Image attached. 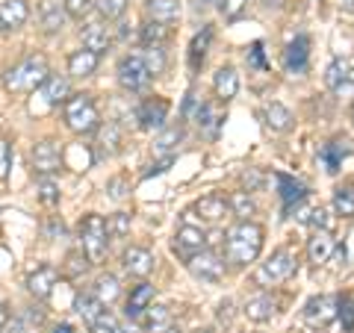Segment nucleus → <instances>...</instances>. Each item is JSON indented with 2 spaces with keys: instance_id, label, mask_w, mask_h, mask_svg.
Wrapping results in <instances>:
<instances>
[{
  "instance_id": "f257e3e1",
  "label": "nucleus",
  "mask_w": 354,
  "mask_h": 333,
  "mask_svg": "<svg viewBox=\"0 0 354 333\" xmlns=\"http://www.w3.org/2000/svg\"><path fill=\"white\" fill-rule=\"evenodd\" d=\"M266 242V230L257 221H236L225 236V260L236 269H245L248 263H257Z\"/></svg>"
},
{
  "instance_id": "f03ea898",
  "label": "nucleus",
  "mask_w": 354,
  "mask_h": 333,
  "mask_svg": "<svg viewBox=\"0 0 354 333\" xmlns=\"http://www.w3.org/2000/svg\"><path fill=\"white\" fill-rule=\"evenodd\" d=\"M48 77H50L48 57L30 53V57H24L18 65H12V68L3 74V86H6V92H12V95H32L44 86Z\"/></svg>"
},
{
  "instance_id": "7ed1b4c3",
  "label": "nucleus",
  "mask_w": 354,
  "mask_h": 333,
  "mask_svg": "<svg viewBox=\"0 0 354 333\" xmlns=\"http://www.w3.org/2000/svg\"><path fill=\"white\" fill-rule=\"evenodd\" d=\"M62 118H65V127L77 136H92V133L101 127V113L92 101V95H71L68 101L62 104Z\"/></svg>"
},
{
  "instance_id": "20e7f679",
  "label": "nucleus",
  "mask_w": 354,
  "mask_h": 333,
  "mask_svg": "<svg viewBox=\"0 0 354 333\" xmlns=\"http://www.w3.org/2000/svg\"><path fill=\"white\" fill-rule=\"evenodd\" d=\"M298 269V257L290 248H278L266 263H260V269L254 272V283L263 286V289H272V286H281L283 280H290Z\"/></svg>"
},
{
  "instance_id": "39448f33",
  "label": "nucleus",
  "mask_w": 354,
  "mask_h": 333,
  "mask_svg": "<svg viewBox=\"0 0 354 333\" xmlns=\"http://www.w3.org/2000/svg\"><path fill=\"white\" fill-rule=\"evenodd\" d=\"M80 248L86 254L88 263H101L106 257V248H109V227H106V218L97 216V213H88L80 221Z\"/></svg>"
},
{
  "instance_id": "423d86ee",
  "label": "nucleus",
  "mask_w": 354,
  "mask_h": 333,
  "mask_svg": "<svg viewBox=\"0 0 354 333\" xmlns=\"http://www.w3.org/2000/svg\"><path fill=\"white\" fill-rule=\"evenodd\" d=\"M337 313H339V295H313V298H310V301L304 304L301 318H304L307 327L322 330V327H328V325H334Z\"/></svg>"
},
{
  "instance_id": "0eeeda50",
  "label": "nucleus",
  "mask_w": 354,
  "mask_h": 333,
  "mask_svg": "<svg viewBox=\"0 0 354 333\" xmlns=\"http://www.w3.org/2000/svg\"><path fill=\"white\" fill-rule=\"evenodd\" d=\"M118 83L130 95L145 92V88L151 86V74L145 68V62H142V57H136V53L121 57V62H118Z\"/></svg>"
},
{
  "instance_id": "6e6552de",
  "label": "nucleus",
  "mask_w": 354,
  "mask_h": 333,
  "mask_svg": "<svg viewBox=\"0 0 354 333\" xmlns=\"http://www.w3.org/2000/svg\"><path fill=\"white\" fill-rule=\"evenodd\" d=\"M30 165H32V171H36L39 177H53L62 169V151H59V145L53 139L36 142V148H32V153H30Z\"/></svg>"
},
{
  "instance_id": "1a4fd4ad",
  "label": "nucleus",
  "mask_w": 354,
  "mask_h": 333,
  "mask_svg": "<svg viewBox=\"0 0 354 333\" xmlns=\"http://www.w3.org/2000/svg\"><path fill=\"white\" fill-rule=\"evenodd\" d=\"M186 269H189V274L195 280L218 283L221 277H225V260H221L216 251H201V254H195V257L186 260Z\"/></svg>"
},
{
  "instance_id": "9d476101",
  "label": "nucleus",
  "mask_w": 354,
  "mask_h": 333,
  "mask_svg": "<svg viewBox=\"0 0 354 333\" xmlns=\"http://www.w3.org/2000/svg\"><path fill=\"white\" fill-rule=\"evenodd\" d=\"M169 109L171 104L165 97H145L139 106H136V121L142 130H162L165 127V118H169Z\"/></svg>"
},
{
  "instance_id": "9b49d317",
  "label": "nucleus",
  "mask_w": 354,
  "mask_h": 333,
  "mask_svg": "<svg viewBox=\"0 0 354 333\" xmlns=\"http://www.w3.org/2000/svg\"><path fill=\"white\" fill-rule=\"evenodd\" d=\"M174 251L180 254L183 260L195 257V254L207 251V233L201 225H183L180 230L174 233Z\"/></svg>"
},
{
  "instance_id": "f8f14e48",
  "label": "nucleus",
  "mask_w": 354,
  "mask_h": 333,
  "mask_svg": "<svg viewBox=\"0 0 354 333\" xmlns=\"http://www.w3.org/2000/svg\"><path fill=\"white\" fill-rule=\"evenodd\" d=\"M334 251H337V239L330 230H313V236L307 239V260L313 269L328 265L330 257H334Z\"/></svg>"
},
{
  "instance_id": "ddd939ff",
  "label": "nucleus",
  "mask_w": 354,
  "mask_h": 333,
  "mask_svg": "<svg viewBox=\"0 0 354 333\" xmlns=\"http://www.w3.org/2000/svg\"><path fill=\"white\" fill-rule=\"evenodd\" d=\"M195 213L201 221H207V225H218V221H225L230 216V207H227V198L225 195H204L195 201Z\"/></svg>"
},
{
  "instance_id": "4468645a",
  "label": "nucleus",
  "mask_w": 354,
  "mask_h": 333,
  "mask_svg": "<svg viewBox=\"0 0 354 333\" xmlns=\"http://www.w3.org/2000/svg\"><path fill=\"white\" fill-rule=\"evenodd\" d=\"M30 21V3L27 0H0V30H21Z\"/></svg>"
},
{
  "instance_id": "2eb2a0df",
  "label": "nucleus",
  "mask_w": 354,
  "mask_h": 333,
  "mask_svg": "<svg viewBox=\"0 0 354 333\" xmlns=\"http://www.w3.org/2000/svg\"><path fill=\"white\" fill-rule=\"evenodd\" d=\"M307 62H310V39L304 36H295L283 50V68L290 74H301L307 71Z\"/></svg>"
},
{
  "instance_id": "dca6fc26",
  "label": "nucleus",
  "mask_w": 354,
  "mask_h": 333,
  "mask_svg": "<svg viewBox=\"0 0 354 333\" xmlns=\"http://www.w3.org/2000/svg\"><path fill=\"white\" fill-rule=\"evenodd\" d=\"M121 263H124V272L133 277H148L153 272V254L142 245H130L124 254H121Z\"/></svg>"
},
{
  "instance_id": "f3484780",
  "label": "nucleus",
  "mask_w": 354,
  "mask_h": 333,
  "mask_svg": "<svg viewBox=\"0 0 354 333\" xmlns=\"http://www.w3.org/2000/svg\"><path fill=\"white\" fill-rule=\"evenodd\" d=\"M142 333H171L174 325V316H171V307L165 304H151L145 313H142Z\"/></svg>"
},
{
  "instance_id": "a211bd4d",
  "label": "nucleus",
  "mask_w": 354,
  "mask_h": 333,
  "mask_svg": "<svg viewBox=\"0 0 354 333\" xmlns=\"http://www.w3.org/2000/svg\"><path fill=\"white\" fill-rule=\"evenodd\" d=\"M57 269L53 265H39L36 272H32L30 277H27V289H30V295L32 298H39V301H44V298H50V292H53V286H57Z\"/></svg>"
},
{
  "instance_id": "6ab92c4d",
  "label": "nucleus",
  "mask_w": 354,
  "mask_h": 333,
  "mask_svg": "<svg viewBox=\"0 0 354 333\" xmlns=\"http://www.w3.org/2000/svg\"><path fill=\"white\" fill-rule=\"evenodd\" d=\"M274 180L281 186V201H283V213H292L298 204L307 201V186L301 180H295L290 174H274Z\"/></svg>"
},
{
  "instance_id": "aec40b11",
  "label": "nucleus",
  "mask_w": 354,
  "mask_h": 333,
  "mask_svg": "<svg viewBox=\"0 0 354 333\" xmlns=\"http://www.w3.org/2000/svg\"><path fill=\"white\" fill-rule=\"evenodd\" d=\"M213 92L221 104H227V101H234L236 92H239V74L234 65H221V68L216 71L213 77Z\"/></svg>"
},
{
  "instance_id": "412c9836",
  "label": "nucleus",
  "mask_w": 354,
  "mask_h": 333,
  "mask_svg": "<svg viewBox=\"0 0 354 333\" xmlns=\"http://www.w3.org/2000/svg\"><path fill=\"white\" fill-rule=\"evenodd\" d=\"M153 295H157V289H153L151 283H139V286H133L130 295H127V321H139L142 313L153 304Z\"/></svg>"
},
{
  "instance_id": "4be33fe9",
  "label": "nucleus",
  "mask_w": 354,
  "mask_h": 333,
  "mask_svg": "<svg viewBox=\"0 0 354 333\" xmlns=\"http://www.w3.org/2000/svg\"><path fill=\"white\" fill-rule=\"evenodd\" d=\"M39 95H41V101H44V109H53V106H59V104H65L71 97V86H68L65 77L50 74L48 80H44V86L39 88Z\"/></svg>"
},
{
  "instance_id": "5701e85b",
  "label": "nucleus",
  "mask_w": 354,
  "mask_h": 333,
  "mask_svg": "<svg viewBox=\"0 0 354 333\" xmlns=\"http://www.w3.org/2000/svg\"><path fill=\"white\" fill-rule=\"evenodd\" d=\"M145 12H148V21H153V24L171 27L180 18V3L177 0H145Z\"/></svg>"
},
{
  "instance_id": "b1692460",
  "label": "nucleus",
  "mask_w": 354,
  "mask_h": 333,
  "mask_svg": "<svg viewBox=\"0 0 354 333\" xmlns=\"http://www.w3.org/2000/svg\"><path fill=\"white\" fill-rule=\"evenodd\" d=\"M65 18L68 15H65L62 3H57V0H41L39 3V24L48 36H53V32H59L65 27Z\"/></svg>"
},
{
  "instance_id": "393cba45",
  "label": "nucleus",
  "mask_w": 354,
  "mask_h": 333,
  "mask_svg": "<svg viewBox=\"0 0 354 333\" xmlns=\"http://www.w3.org/2000/svg\"><path fill=\"white\" fill-rule=\"evenodd\" d=\"M251 321H257V325H263V321H272L274 313H278V301H274L272 295H254L245 301V310H242Z\"/></svg>"
},
{
  "instance_id": "a878e982",
  "label": "nucleus",
  "mask_w": 354,
  "mask_h": 333,
  "mask_svg": "<svg viewBox=\"0 0 354 333\" xmlns=\"http://www.w3.org/2000/svg\"><path fill=\"white\" fill-rule=\"evenodd\" d=\"M80 39H83V48L97 53V57H104V53L109 50V44H113V39H109L104 24H86L80 30Z\"/></svg>"
},
{
  "instance_id": "bb28decb",
  "label": "nucleus",
  "mask_w": 354,
  "mask_h": 333,
  "mask_svg": "<svg viewBox=\"0 0 354 333\" xmlns=\"http://www.w3.org/2000/svg\"><path fill=\"white\" fill-rule=\"evenodd\" d=\"M97 65H101V57L92 53V50H86V48H80V50H74L68 57V74L71 77H92L97 71Z\"/></svg>"
},
{
  "instance_id": "cd10ccee",
  "label": "nucleus",
  "mask_w": 354,
  "mask_h": 333,
  "mask_svg": "<svg viewBox=\"0 0 354 333\" xmlns=\"http://www.w3.org/2000/svg\"><path fill=\"white\" fill-rule=\"evenodd\" d=\"M263 118H266V124H269L274 133H286V130H292V121H295L290 109H286L283 104H278V101L266 104Z\"/></svg>"
},
{
  "instance_id": "c85d7f7f",
  "label": "nucleus",
  "mask_w": 354,
  "mask_h": 333,
  "mask_svg": "<svg viewBox=\"0 0 354 333\" xmlns=\"http://www.w3.org/2000/svg\"><path fill=\"white\" fill-rule=\"evenodd\" d=\"M97 133V157H113V153L118 151V145H121V130H118V124L115 121H106V124H101L95 130Z\"/></svg>"
},
{
  "instance_id": "c756f323",
  "label": "nucleus",
  "mask_w": 354,
  "mask_h": 333,
  "mask_svg": "<svg viewBox=\"0 0 354 333\" xmlns=\"http://www.w3.org/2000/svg\"><path fill=\"white\" fill-rule=\"evenodd\" d=\"M74 310H77V316H80V318L86 321V325H95V321L101 318V313H104L106 307H104L101 301H97V298H95L92 292H80V295L74 298Z\"/></svg>"
},
{
  "instance_id": "7c9ffc66",
  "label": "nucleus",
  "mask_w": 354,
  "mask_h": 333,
  "mask_svg": "<svg viewBox=\"0 0 354 333\" xmlns=\"http://www.w3.org/2000/svg\"><path fill=\"white\" fill-rule=\"evenodd\" d=\"M351 71H354V65H351L348 59H342V57H337L334 62H330V65H328V71H325V83H328L330 92H337V95H339V88L346 86V80L351 77Z\"/></svg>"
},
{
  "instance_id": "2f4dec72",
  "label": "nucleus",
  "mask_w": 354,
  "mask_h": 333,
  "mask_svg": "<svg viewBox=\"0 0 354 333\" xmlns=\"http://www.w3.org/2000/svg\"><path fill=\"white\" fill-rule=\"evenodd\" d=\"M209 41H213V30H209V27H204V30L192 39V44H189V68H192V71H198V68L204 65Z\"/></svg>"
},
{
  "instance_id": "473e14b6",
  "label": "nucleus",
  "mask_w": 354,
  "mask_h": 333,
  "mask_svg": "<svg viewBox=\"0 0 354 333\" xmlns=\"http://www.w3.org/2000/svg\"><path fill=\"white\" fill-rule=\"evenodd\" d=\"M92 295H95V298H97V301H101L104 307H109V304H113L115 298L121 295V286H118V280H115L113 274H101V277H97V280H95V289H92Z\"/></svg>"
},
{
  "instance_id": "72a5a7b5",
  "label": "nucleus",
  "mask_w": 354,
  "mask_h": 333,
  "mask_svg": "<svg viewBox=\"0 0 354 333\" xmlns=\"http://www.w3.org/2000/svg\"><path fill=\"white\" fill-rule=\"evenodd\" d=\"M142 62H145V68L153 77H160L165 71V65H169V57H165V44H151V48H145V53H142Z\"/></svg>"
},
{
  "instance_id": "f704fd0d",
  "label": "nucleus",
  "mask_w": 354,
  "mask_h": 333,
  "mask_svg": "<svg viewBox=\"0 0 354 333\" xmlns=\"http://www.w3.org/2000/svg\"><path fill=\"white\" fill-rule=\"evenodd\" d=\"M227 207H230V216H236L239 221H251V216L257 213V204L251 201L248 192H234L227 198Z\"/></svg>"
},
{
  "instance_id": "c9c22d12",
  "label": "nucleus",
  "mask_w": 354,
  "mask_h": 333,
  "mask_svg": "<svg viewBox=\"0 0 354 333\" xmlns=\"http://www.w3.org/2000/svg\"><path fill=\"white\" fill-rule=\"evenodd\" d=\"M180 142H183V127H180V124L162 127V133L157 136V142H153V151H157V153H169V157H171V151L180 145Z\"/></svg>"
},
{
  "instance_id": "e433bc0d",
  "label": "nucleus",
  "mask_w": 354,
  "mask_h": 333,
  "mask_svg": "<svg viewBox=\"0 0 354 333\" xmlns=\"http://www.w3.org/2000/svg\"><path fill=\"white\" fill-rule=\"evenodd\" d=\"M346 157H348V148H346V142H339V139L322 148V162H325L328 174H337V171H339V165H342V160H346Z\"/></svg>"
},
{
  "instance_id": "4c0bfd02",
  "label": "nucleus",
  "mask_w": 354,
  "mask_h": 333,
  "mask_svg": "<svg viewBox=\"0 0 354 333\" xmlns=\"http://www.w3.org/2000/svg\"><path fill=\"white\" fill-rule=\"evenodd\" d=\"M334 209L339 216L351 218L354 216V186H337L334 192Z\"/></svg>"
},
{
  "instance_id": "58836bf2",
  "label": "nucleus",
  "mask_w": 354,
  "mask_h": 333,
  "mask_svg": "<svg viewBox=\"0 0 354 333\" xmlns=\"http://www.w3.org/2000/svg\"><path fill=\"white\" fill-rule=\"evenodd\" d=\"M165 39H169V27L145 21V27H142V44H145V48H151V44H165Z\"/></svg>"
},
{
  "instance_id": "ea45409f",
  "label": "nucleus",
  "mask_w": 354,
  "mask_h": 333,
  "mask_svg": "<svg viewBox=\"0 0 354 333\" xmlns=\"http://www.w3.org/2000/svg\"><path fill=\"white\" fill-rule=\"evenodd\" d=\"M95 9L101 12L104 21H115V18L124 15L127 0H95Z\"/></svg>"
},
{
  "instance_id": "a19ab883",
  "label": "nucleus",
  "mask_w": 354,
  "mask_h": 333,
  "mask_svg": "<svg viewBox=\"0 0 354 333\" xmlns=\"http://www.w3.org/2000/svg\"><path fill=\"white\" fill-rule=\"evenodd\" d=\"M218 12L225 21H239L248 12V0H218Z\"/></svg>"
},
{
  "instance_id": "79ce46f5",
  "label": "nucleus",
  "mask_w": 354,
  "mask_h": 333,
  "mask_svg": "<svg viewBox=\"0 0 354 333\" xmlns=\"http://www.w3.org/2000/svg\"><path fill=\"white\" fill-rule=\"evenodd\" d=\"M62 9H65V15H68V18L83 21L95 9V0H62Z\"/></svg>"
},
{
  "instance_id": "37998d69",
  "label": "nucleus",
  "mask_w": 354,
  "mask_h": 333,
  "mask_svg": "<svg viewBox=\"0 0 354 333\" xmlns=\"http://www.w3.org/2000/svg\"><path fill=\"white\" fill-rule=\"evenodd\" d=\"M39 201L48 207L59 204V186L53 183V177H39Z\"/></svg>"
},
{
  "instance_id": "c03bdc74",
  "label": "nucleus",
  "mask_w": 354,
  "mask_h": 333,
  "mask_svg": "<svg viewBox=\"0 0 354 333\" xmlns=\"http://www.w3.org/2000/svg\"><path fill=\"white\" fill-rule=\"evenodd\" d=\"M310 227L313 230H330L334 233V218H330V209L325 207H316V209H310Z\"/></svg>"
},
{
  "instance_id": "a18cd8bd",
  "label": "nucleus",
  "mask_w": 354,
  "mask_h": 333,
  "mask_svg": "<svg viewBox=\"0 0 354 333\" xmlns=\"http://www.w3.org/2000/svg\"><path fill=\"white\" fill-rule=\"evenodd\" d=\"M130 213H115L113 218L106 221V227H109V236H127L130 233Z\"/></svg>"
},
{
  "instance_id": "49530a36",
  "label": "nucleus",
  "mask_w": 354,
  "mask_h": 333,
  "mask_svg": "<svg viewBox=\"0 0 354 333\" xmlns=\"http://www.w3.org/2000/svg\"><path fill=\"white\" fill-rule=\"evenodd\" d=\"M88 333H118V321H115V316L109 313V310H104L101 318H97L95 325H88Z\"/></svg>"
},
{
  "instance_id": "de8ad7c7",
  "label": "nucleus",
  "mask_w": 354,
  "mask_h": 333,
  "mask_svg": "<svg viewBox=\"0 0 354 333\" xmlns=\"http://www.w3.org/2000/svg\"><path fill=\"white\" fill-rule=\"evenodd\" d=\"M9 169H12V145L0 136V180L9 177Z\"/></svg>"
},
{
  "instance_id": "09e8293b",
  "label": "nucleus",
  "mask_w": 354,
  "mask_h": 333,
  "mask_svg": "<svg viewBox=\"0 0 354 333\" xmlns=\"http://www.w3.org/2000/svg\"><path fill=\"white\" fill-rule=\"evenodd\" d=\"M88 269V260H86V254H68V265H65V272H68V277H80L86 274Z\"/></svg>"
},
{
  "instance_id": "8fccbe9b",
  "label": "nucleus",
  "mask_w": 354,
  "mask_h": 333,
  "mask_svg": "<svg viewBox=\"0 0 354 333\" xmlns=\"http://www.w3.org/2000/svg\"><path fill=\"white\" fill-rule=\"evenodd\" d=\"M337 318H342V325L351 327V321H354V301H351V295H342L339 298V313Z\"/></svg>"
},
{
  "instance_id": "3c124183",
  "label": "nucleus",
  "mask_w": 354,
  "mask_h": 333,
  "mask_svg": "<svg viewBox=\"0 0 354 333\" xmlns=\"http://www.w3.org/2000/svg\"><path fill=\"white\" fill-rule=\"evenodd\" d=\"M218 321L221 325H230V318H234V301H230V298H225V301L218 304Z\"/></svg>"
},
{
  "instance_id": "603ef678",
  "label": "nucleus",
  "mask_w": 354,
  "mask_h": 333,
  "mask_svg": "<svg viewBox=\"0 0 354 333\" xmlns=\"http://www.w3.org/2000/svg\"><path fill=\"white\" fill-rule=\"evenodd\" d=\"M106 192L113 195V198H124V177H115V180H109Z\"/></svg>"
},
{
  "instance_id": "864d4df0",
  "label": "nucleus",
  "mask_w": 354,
  "mask_h": 333,
  "mask_svg": "<svg viewBox=\"0 0 354 333\" xmlns=\"http://www.w3.org/2000/svg\"><path fill=\"white\" fill-rule=\"evenodd\" d=\"M251 62H254V65H263V44H260V41L251 48Z\"/></svg>"
},
{
  "instance_id": "5fc2aeb1",
  "label": "nucleus",
  "mask_w": 354,
  "mask_h": 333,
  "mask_svg": "<svg viewBox=\"0 0 354 333\" xmlns=\"http://www.w3.org/2000/svg\"><path fill=\"white\" fill-rule=\"evenodd\" d=\"M118 333H142V327L136 325V321H127L124 327H118Z\"/></svg>"
},
{
  "instance_id": "6e6d98bb",
  "label": "nucleus",
  "mask_w": 354,
  "mask_h": 333,
  "mask_svg": "<svg viewBox=\"0 0 354 333\" xmlns=\"http://www.w3.org/2000/svg\"><path fill=\"white\" fill-rule=\"evenodd\" d=\"M260 180H263V177H260V174H257V171H251V177H248V174H245V183H248V192H251V189H254V186H257V183H260Z\"/></svg>"
},
{
  "instance_id": "4d7b16f0",
  "label": "nucleus",
  "mask_w": 354,
  "mask_h": 333,
  "mask_svg": "<svg viewBox=\"0 0 354 333\" xmlns=\"http://www.w3.org/2000/svg\"><path fill=\"white\" fill-rule=\"evenodd\" d=\"M260 3H263L266 9H281V6L286 3V0H260Z\"/></svg>"
},
{
  "instance_id": "13d9d810",
  "label": "nucleus",
  "mask_w": 354,
  "mask_h": 333,
  "mask_svg": "<svg viewBox=\"0 0 354 333\" xmlns=\"http://www.w3.org/2000/svg\"><path fill=\"white\" fill-rule=\"evenodd\" d=\"M6 321H9V310H6L3 304H0V330L6 327Z\"/></svg>"
},
{
  "instance_id": "bf43d9fd",
  "label": "nucleus",
  "mask_w": 354,
  "mask_h": 333,
  "mask_svg": "<svg viewBox=\"0 0 354 333\" xmlns=\"http://www.w3.org/2000/svg\"><path fill=\"white\" fill-rule=\"evenodd\" d=\"M53 333H74V327H71V325H59V327L53 330Z\"/></svg>"
},
{
  "instance_id": "052dcab7",
  "label": "nucleus",
  "mask_w": 354,
  "mask_h": 333,
  "mask_svg": "<svg viewBox=\"0 0 354 333\" xmlns=\"http://www.w3.org/2000/svg\"><path fill=\"white\" fill-rule=\"evenodd\" d=\"M342 6H346V9H354V0H342Z\"/></svg>"
},
{
  "instance_id": "680f3d73",
  "label": "nucleus",
  "mask_w": 354,
  "mask_h": 333,
  "mask_svg": "<svg viewBox=\"0 0 354 333\" xmlns=\"http://www.w3.org/2000/svg\"><path fill=\"white\" fill-rule=\"evenodd\" d=\"M348 118H351V124H354V104H351V109H348Z\"/></svg>"
},
{
  "instance_id": "e2e57ef3",
  "label": "nucleus",
  "mask_w": 354,
  "mask_h": 333,
  "mask_svg": "<svg viewBox=\"0 0 354 333\" xmlns=\"http://www.w3.org/2000/svg\"><path fill=\"white\" fill-rule=\"evenodd\" d=\"M351 330H354V321H351Z\"/></svg>"
}]
</instances>
